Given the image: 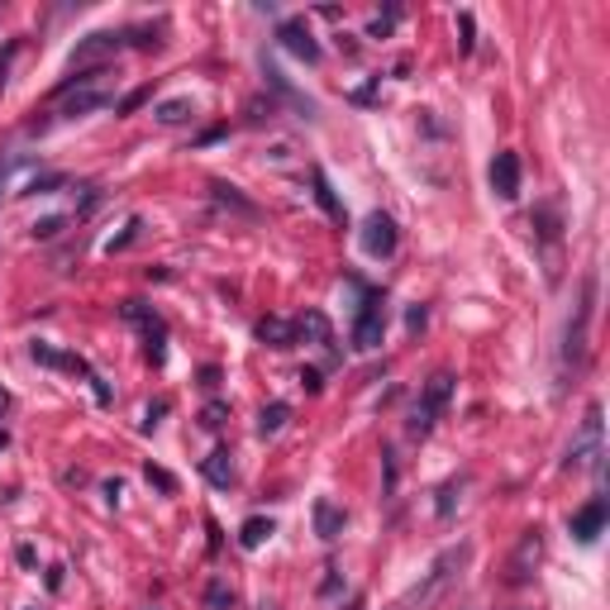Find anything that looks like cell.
<instances>
[{
    "label": "cell",
    "mask_w": 610,
    "mask_h": 610,
    "mask_svg": "<svg viewBox=\"0 0 610 610\" xmlns=\"http://www.w3.org/2000/svg\"><path fill=\"white\" fill-rule=\"evenodd\" d=\"M592 305H596V277L582 282V301L573 310V320H567V334H563V367H582L586 357V329H592Z\"/></svg>",
    "instance_id": "cell-1"
},
{
    "label": "cell",
    "mask_w": 610,
    "mask_h": 610,
    "mask_svg": "<svg viewBox=\"0 0 610 610\" xmlns=\"http://www.w3.org/2000/svg\"><path fill=\"white\" fill-rule=\"evenodd\" d=\"M449 401H453V377H449V372H434L429 382H425V391H419V401H415L410 434H415V439H425V434L439 425V415L449 410Z\"/></svg>",
    "instance_id": "cell-2"
},
{
    "label": "cell",
    "mask_w": 610,
    "mask_h": 610,
    "mask_svg": "<svg viewBox=\"0 0 610 610\" xmlns=\"http://www.w3.org/2000/svg\"><path fill=\"white\" fill-rule=\"evenodd\" d=\"M596 458H601V406H586V419H582L567 458H563V468L582 472V468H596Z\"/></svg>",
    "instance_id": "cell-3"
},
{
    "label": "cell",
    "mask_w": 610,
    "mask_h": 610,
    "mask_svg": "<svg viewBox=\"0 0 610 610\" xmlns=\"http://www.w3.org/2000/svg\"><path fill=\"white\" fill-rule=\"evenodd\" d=\"M382 334H387V310H382V296L377 291H367L363 296V310H357V320H353V348H382Z\"/></svg>",
    "instance_id": "cell-4"
},
{
    "label": "cell",
    "mask_w": 610,
    "mask_h": 610,
    "mask_svg": "<svg viewBox=\"0 0 610 610\" xmlns=\"http://www.w3.org/2000/svg\"><path fill=\"white\" fill-rule=\"evenodd\" d=\"M363 253L367 258H391L396 253V243H401V234H396V220L382 215V210H372V215L363 220Z\"/></svg>",
    "instance_id": "cell-5"
},
{
    "label": "cell",
    "mask_w": 610,
    "mask_h": 610,
    "mask_svg": "<svg viewBox=\"0 0 610 610\" xmlns=\"http://www.w3.org/2000/svg\"><path fill=\"white\" fill-rule=\"evenodd\" d=\"M605 520H610L605 501H601V496H592V501H586V506L573 515V539H577V543H596V539H601V530H605Z\"/></svg>",
    "instance_id": "cell-6"
},
{
    "label": "cell",
    "mask_w": 610,
    "mask_h": 610,
    "mask_svg": "<svg viewBox=\"0 0 610 610\" xmlns=\"http://www.w3.org/2000/svg\"><path fill=\"white\" fill-rule=\"evenodd\" d=\"M277 38H282V48H286V53H296L301 62H320V44H315V38H310L305 19H282Z\"/></svg>",
    "instance_id": "cell-7"
},
{
    "label": "cell",
    "mask_w": 610,
    "mask_h": 610,
    "mask_svg": "<svg viewBox=\"0 0 610 610\" xmlns=\"http://www.w3.org/2000/svg\"><path fill=\"white\" fill-rule=\"evenodd\" d=\"M491 191L501 201H515L520 196V158L515 153H496L491 158Z\"/></svg>",
    "instance_id": "cell-8"
},
{
    "label": "cell",
    "mask_w": 610,
    "mask_h": 610,
    "mask_svg": "<svg viewBox=\"0 0 610 610\" xmlns=\"http://www.w3.org/2000/svg\"><path fill=\"white\" fill-rule=\"evenodd\" d=\"M119 44H124L119 34H91L87 44L72 53V72H87V62H100L105 53H119Z\"/></svg>",
    "instance_id": "cell-9"
},
{
    "label": "cell",
    "mask_w": 610,
    "mask_h": 610,
    "mask_svg": "<svg viewBox=\"0 0 610 610\" xmlns=\"http://www.w3.org/2000/svg\"><path fill=\"white\" fill-rule=\"evenodd\" d=\"M105 105H110V91H100V87H91V81H87V87H77V96H72L67 105H62V115H67V119H77V115L105 110Z\"/></svg>",
    "instance_id": "cell-10"
},
{
    "label": "cell",
    "mask_w": 610,
    "mask_h": 610,
    "mask_svg": "<svg viewBox=\"0 0 610 610\" xmlns=\"http://www.w3.org/2000/svg\"><path fill=\"white\" fill-rule=\"evenodd\" d=\"M258 339L272 348H291L296 344V325L282 320V315H267V320H258Z\"/></svg>",
    "instance_id": "cell-11"
},
{
    "label": "cell",
    "mask_w": 610,
    "mask_h": 610,
    "mask_svg": "<svg viewBox=\"0 0 610 610\" xmlns=\"http://www.w3.org/2000/svg\"><path fill=\"white\" fill-rule=\"evenodd\" d=\"M191 115H196V100H191V96H172V100L153 105V119L167 124V129H172V124H186Z\"/></svg>",
    "instance_id": "cell-12"
},
{
    "label": "cell",
    "mask_w": 610,
    "mask_h": 610,
    "mask_svg": "<svg viewBox=\"0 0 610 610\" xmlns=\"http://www.w3.org/2000/svg\"><path fill=\"white\" fill-rule=\"evenodd\" d=\"M201 472H205V481H210V487L229 491V481H234V462H229V453H210V458L201 462Z\"/></svg>",
    "instance_id": "cell-13"
},
{
    "label": "cell",
    "mask_w": 610,
    "mask_h": 610,
    "mask_svg": "<svg viewBox=\"0 0 610 610\" xmlns=\"http://www.w3.org/2000/svg\"><path fill=\"white\" fill-rule=\"evenodd\" d=\"M530 563H539V530H530L520 539V553H515V563H511V582H524L530 577Z\"/></svg>",
    "instance_id": "cell-14"
},
{
    "label": "cell",
    "mask_w": 610,
    "mask_h": 610,
    "mask_svg": "<svg viewBox=\"0 0 610 610\" xmlns=\"http://www.w3.org/2000/svg\"><path fill=\"white\" fill-rule=\"evenodd\" d=\"M310 181H315V201H320L325 215H329V220H344V205H339V196H334V186H329V177L320 172V167L310 172Z\"/></svg>",
    "instance_id": "cell-15"
},
{
    "label": "cell",
    "mask_w": 610,
    "mask_h": 610,
    "mask_svg": "<svg viewBox=\"0 0 610 610\" xmlns=\"http://www.w3.org/2000/svg\"><path fill=\"white\" fill-rule=\"evenodd\" d=\"M315 530H320V539H339L344 530V515L329 506V501H315Z\"/></svg>",
    "instance_id": "cell-16"
},
{
    "label": "cell",
    "mask_w": 610,
    "mask_h": 610,
    "mask_svg": "<svg viewBox=\"0 0 610 610\" xmlns=\"http://www.w3.org/2000/svg\"><path fill=\"white\" fill-rule=\"evenodd\" d=\"M267 539H272V520H263V515L243 520V530H239V543H243V549H263Z\"/></svg>",
    "instance_id": "cell-17"
},
{
    "label": "cell",
    "mask_w": 610,
    "mask_h": 610,
    "mask_svg": "<svg viewBox=\"0 0 610 610\" xmlns=\"http://www.w3.org/2000/svg\"><path fill=\"white\" fill-rule=\"evenodd\" d=\"M210 191H215V201H220V205H229V210H239V215H243V220H253V215H258V205H253V201H243V196L234 191V186H224V181H215V186H210Z\"/></svg>",
    "instance_id": "cell-18"
},
{
    "label": "cell",
    "mask_w": 610,
    "mask_h": 610,
    "mask_svg": "<svg viewBox=\"0 0 610 610\" xmlns=\"http://www.w3.org/2000/svg\"><path fill=\"white\" fill-rule=\"evenodd\" d=\"M291 419V406L286 401H272V406H263V415H258V434L267 439V434H277L282 425Z\"/></svg>",
    "instance_id": "cell-19"
},
{
    "label": "cell",
    "mask_w": 610,
    "mask_h": 610,
    "mask_svg": "<svg viewBox=\"0 0 610 610\" xmlns=\"http://www.w3.org/2000/svg\"><path fill=\"white\" fill-rule=\"evenodd\" d=\"M53 186H62V177H57V172H44V177H34V181L25 186V196H48Z\"/></svg>",
    "instance_id": "cell-20"
},
{
    "label": "cell",
    "mask_w": 610,
    "mask_h": 610,
    "mask_svg": "<svg viewBox=\"0 0 610 610\" xmlns=\"http://www.w3.org/2000/svg\"><path fill=\"white\" fill-rule=\"evenodd\" d=\"M205 601H210V610H229V605H234V592H229V586H210V592H205Z\"/></svg>",
    "instance_id": "cell-21"
},
{
    "label": "cell",
    "mask_w": 610,
    "mask_h": 610,
    "mask_svg": "<svg viewBox=\"0 0 610 610\" xmlns=\"http://www.w3.org/2000/svg\"><path fill=\"white\" fill-rule=\"evenodd\" d=\"M143 472H149V481H153L158 491H177V477L167 472V468H153V462H149V468H143Z\"/></svg>",
    "instance_id": "cell-22"
},
{
    "label": "cell",
    "mask_w": 610,
    "mask_h": 610,
    "mask_svg": "<svg viewBox=\"0 0 610 610\" xmlns=\"http://www.w3.org/2000/svg\"><path fill=\"white\" fill-rule=\"evenodd\" d=\"M139 229H143L139 220H129V224H124V234H119V239H110V253H124V248H129V243L139 239Z\"/></svg>",
    "instance_id": "cell-23"
},
{
    "label": "cell",
    "mask_w": 610,
    "mask_h": 610,
    "mask_svg": "<svg viewBox=\"0 0 610 610\" xmlns=\"http://www.w3.org/2000/svg\"><path fill=\"white\" fill-rule=\"evenodd\" d=\"M458 29H462V38H458V48H462V53H472V44H477V38H472V15H468V10H462V15H458Z\"/></svg>",
    "instance_id": "cell-24"
},
{
    "label": "cell",
    "mask_w": 610,
    "mask_h": 610,
    "mask_svg": "<svg viewBox=\"0 0 610 610\" xmlns=\"http://www.w3.org/2000/svg\"><path fill=\"white\" fill-rule=\"evenodd\" d=\"M396 19H401V10H387L382 19H372V29H367V34H372V38H382V34H391V25H396Z\"/></svg>",
    "instance_id": "cell-25"
},
{
    "label": "cell",
    "mask_w": 610,
    "mask_h": 610,
    "mask_svg": "<svg viewBox=\"0 0 610 610\" xmlns=\"http://www.w3.org/2000/svg\"><path fill=\"white\" fill-rule=\"evenodd\" d=\"M149 96H153L149 87H139V91H129V96H124V100H119V115H129V110H139V105H143V100H149Z\"/></svg>",
    "instance_id": "cell-26"
},
{
    "label": "cell",
    "mask_w": 610,
    "mask_h": 610,
    "mask_svg": "<svg viewBox=\"0 0 610 610\" xmlns=\"http://www.w3.org/2000/svg\"><path fill=\"white\" fill-rule=\"evenodd\" d=\"M19 48H25V44H19V38H10V44H5V53H0V91H5V72H10V57H15Z\"/></svg>",
    "instance_id": "cell-27"
},
{
    "label": "cell",
    "mask_w": 610,
    "mask_h": 610,
    "mask_svg": "<svg viewBox=\"0 0 610 610\" xmlns=\"http://www.w3.org/2000/svg\"><path fill=\"white\" fill-rule=\"evenodd\" d=\"M201 425H205V429H220V425H224V406H210V410L201 415Z\"/></svg>",
    "instance_id": "cell-28"
},
{
    "label": "cell",
    "mask_w": 610,
    "mask_h": 610,
    "mask_svg": "<svg viewBox=\"0 0 610 610\" xmlns=\"http://www.w3.org/2000/svg\"><path fill=\"white\" fill-rule=\"evenodd\" d=\"M167 406H172V401H153L149 415H143V429H153V425H158V415H167Z\"/></svg>",
    "instance_id": "cell-29"
},
{
    "label": "cell",
    "mask_w": 610,
    "mask_h": 610,
    "mask_svg": "<svg viewBox=\"0 0 610 610\" xmlns=\"http://www.w3.org/2000/svg\"><path fill=\"white\" fill-rule=\"evenodd\" d=\"M57 229H62V220H38V224H34V234H38V239H53Z\"/></svg>",
    "instance_id": "cell-30"
},
{
    "label": "cell",
    "mask_w": 610,
    "mask_h": 610,
    "mask_svg": "<svg viewBox=\"0 0 610 610\" xmlns=\"http://www.w3.org/2000/svg\"><path fill=\"white\" fill-rule=\"evenodd\" d=\"M301 387H305V391H320V372L305 367V372H301Z\"/></svg>",
    "instance_id": "cell-31"
},
{
    "label": "cell",
    "mask_w": 610,
    "mask_h": 610,
    "mask_svg": "<svg viewBox=\"0 0 610 610\" xmlns=\"http://www.w3.org/2000/svg\"><path fill=\"white\" fill-rule=\"evenodd\" d=\"M0 449H5V429H0Z\"/></svg>",
    "instance_id": "cell-32"
}]
</instances>
